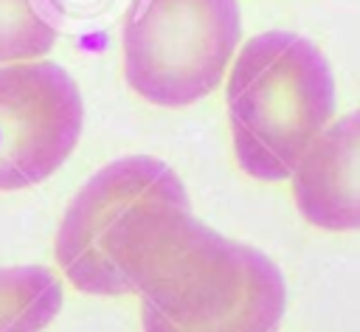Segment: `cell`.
I'll return each instance as SVG.
<instances>
[{
	"instance_id": "obj_1",
	"label": "cell",
	"mask_w": 360,
	"mask_h": 332,
	"mask_svg": "<svg viewBox=\"0 0 360 332\" xmlns=\"http://www.w3.org/2000/svg\"><path fill=\"white\" fill-rule=\"evenodd\" d=\"M118 270L127 293L141 295L143 332H276L284 318L276 262L188 205L141 208L118 245Z\"/></svg>"
},
{
	"instance_id": "obj_2",
	"label": "cell",
	"mask_w": 360,
	"mask_h": 332,
	"mask_svg": "<svg viewBox=\"0 0 360 332\" xmlns=\"http://www.w3.org/2000/svg\"><path fill=\"white\" fill-rule=\"evenodd\" d=\"M233 158L248 177H292L335 115V76L315 42L292 31L250 37L225 84Z\"/></svg>"
},
{
	"instance_id": "obj_3",
	"label": "cell",
	"mask_w": 360,
	"mask_h": 332,
	"mask_svg": "<svg viewBox=\"0 0 360 332\" xmlns=\"http://www.w3.org/2000/svg\"><path fill=\"white\" fill-rule=\"evenodd\" d=\"M239 37V0H132L121 28L127 84L158 107L194 104L219 87Z\"/></svg>"
},
{
	"instance_id": "obj_4",
	"label": "cell",
	"mask_w": 360,
	"mask_h": 332,
	"mask_svg": "<svg viewBox=\"0 0 360 332\" xmlns=\"http://www.w3.org/2000/svg\"><path fill=\"white\" fill-rule=\"evenodd\" d=\"M188 205L177 172L146 155L101 166L68 203L53 253L65 279L87 295H127L118 245L132 217L146 205Z\"/></svg>"
},
{
	"instance_id": "obj_5",
	"label": "cell",
	"mask_w": 360,
	"mask_h": 332,
	"mask_svg": "<svg viewBox=\"0 0 360 332\" xmlns=\"http://www.w3.org/2000/svg\"><path fill=\"white\" fill-rule=\"evenodd\" d=\"M82 127L84 101L62 65H0V191L48 180L76 149Z\"/></svg>"
},
{
	"instance_id": "obj_6",
	"label": "cell",
	"mask_w": 360,
	"mask_h": 332,
	"mask_svg": "<svg viewBox=\"0 0 360 332\" xmlns=\"http://www.w3.org/2000/svg\"><path fill=\"white\" fill-rule=\"evenodd\" d=\"M298 214L323 231H360V110L329 124L292 174Z\"/></svg>"
},
{
	"instance_id": "obj_7",
	"label": "cell",
	"mask_w": 360,
	"mask_h": 332,
	"mask_svg": "<svg viewBox=\"0 0 360 332\" xmlns=\"http://www.w3.org/2000/svg\"><path fill=\"white\" fill-rule=\"evenodd\" d=\"M59 309L62 284L48 267H0V332H42Z\"/></svg>"
},
{
	"instance_id": "obj_8",
	"label": "cell",
	"mask_w": 360,
	"mask_h": 332,
	"mask_svg": "<svg viewBox=\"0 0 360 332\" xmlns=\"http://www.w3.org/2000/svg\"><path fill=\"white\" fill-rule=\"evenodd\" d=\"M51 0H0V65L37 62L56 42Z\"/></svg>"
}]
</instances>
